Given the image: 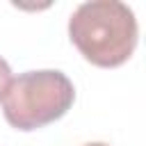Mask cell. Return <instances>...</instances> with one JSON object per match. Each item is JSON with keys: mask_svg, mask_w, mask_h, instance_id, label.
I'll return each mask as SVG.
<instances>
[{"mask_svg": "<svg viewBox=\"0 0 146 146\" xmlns=\"http://www.w3.org/2000/svg\"><path fill=\"white\" fill-rule=\"evenodd\" d=\"M137 18L119 0L82 2L68 18V36L80 55L100 68H114L130 59L137 46Z\"/></svg>", "mask_w": 146, "mask_h": 146, "instance_id": "obj_1", "label": "cell"}, {"mask_svg": "<svg viewBox=\"0 0 146 146\" xmlns=\"http://www.w3.org/2000/svg\"><path fill=\"white\" fill-rule=\"evenodd\" d=\"M75 100V87L55 68L27 71L14 78L2 98V114L16 130H36L62 119Z\"/></svg>", "mask_w": 146, "mask_h": 146, "instance_id": "obj_2", "label": "cell"}, {"mask_svg": "<svg viewBox=\"0 0 146 146\" xmlns=\"http://www.w3.org/2000/svg\"><path fill=\"white\" fill-rule=\"evenodd\" d=\"M9 82H11V68H9V64L0 57V100L5 98V91H7Z\"/></svg>", "mask_w": 146, "mask_h": 146, "instance_id": "obj_3", "label": "cell"}, {"mask_svg": "<svg viewBox=\"0 0 146 146\" xmlns=\"http://www.w3.org/2000/svg\"><path fill=\"white\" fill-rule=\"evenodd\" d=\"M84 146H110V144H103V141H91V144H84Z\"/></svg>", "mask_w": 146, "mask_h": 146, "instance_id": "obj_4", "label": "cell"}]
</instances>
